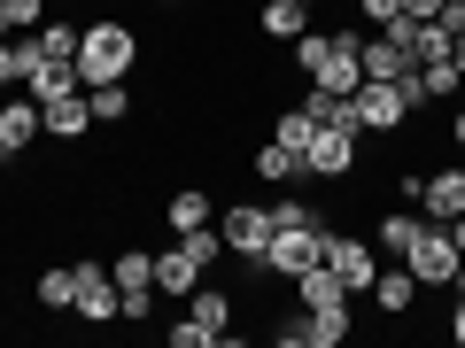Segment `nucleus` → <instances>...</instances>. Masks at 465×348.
I'll return each instance as SVG.
<instances>
[{
    "mask_svg": "<svg viewBox=\"0 0 465 348\" xmlns=\"http://www.w3.org/2000/svg\"><path fill=\"white\" fill-rule=\"evenodd\" d=\"M133 63H140V32H133V24H116V16L78 24V78H85V85L133 78Z\"/></svg>",
    "mask_w": 465,
    "mask_h": 348,
    "instance_id": "nucleus-1",
    "label": "nucleus"
},
{
    "mask_svg": "<svg viewBox=\"0 0 465 348\" xmlns=\"http://www.w3.org/2000/svg\"><path fill=\"white\" fill-rule=\"evenodd\" d=\"M109 279H116V310H124V325H140V317L155 310V256L148 248H116L109 256Z\"/></svg>",
    "mask_w": 465,
    "mask_h": 348,
    "instance_id": "nucleus-2",
    "label": "nucleus"
},
{
    "mask_svg": "<svg viewBox=\"0 0 465 348\" xmlns=\"http://www.w3.org/2000/svg\"><path fill=\"white\" fill-rule=\"evenodd\" d=\"M70 317H78V325H124L109 264H70Z\"/></svg>",
    "mask_w": 465,
    "mask_h": 348,
    "instance_id": "nucleus-3",
    "label": "nucleus"
},
{
    "mask_svg": "<svg viewBox=\"0 0 465 348\" xmlns=\"http://www.w3.org/2000/svg\"><path fill=\"white\" fill-rule=\"evenodd\" d=\"M396 264H411L419 295H427V286H450V279H458V240H450L442 225H419V240L396 256Z\"/></svg>",
    "mask_w": 465,
    "mask_h": 348,
    "instance_id": "nucleus-4",
    "label": "nucleus"
},
{
    "mask_svg": "<svg viewBox=\"0 0 465 348\" xmlns=\"http://www.w3.org/2000/svg\"><path fill=\"white\" fill-rule=\"evenodd\" d=\"M318 264H333V279L349 286V295H372V279H381V256H372V240H357V232H333L326 225V256Z\"/></svg>",
    "mask_w": 465,
    "mask_h": 348,
    "instance_id": "nucleus-5",
    "label": "nucleus"
},
{
    "mask_svg": "<svg viewBox=\"0 0 465 348\" xmlns=\"http://www.w3.org/2000/svg\"><path fill=\"white\" fill-rule=\"evenodd\" d=\"M217 232H225V248L241 256V264H264V248H272V201H232V209L217 217Z\"/></svg>",
    "mask_w": 465,
    "mask_h": 348,
    "instance_id": "nucleus-6",
    "label": "nucleus"
},
{
    "mask_svg": "<svg viewBox=\"0 0 465 348\" xmlns=\"http://www.w3.org/2000/svg\"><path fill=\"white\" fill-rule=\"evenodd\" d=\"M349 325H357V310H295V317H280L272 341L280 348H341Z\"/></svg>",
    "mask_w": 465,
    "mask_h": 348,
    "instance_id": "nucleus-7",
    "label": "nucleus"
},
{
    "mask_svg": "<svg viewBox=\"0 0 465 348\" xmlns=\"http://www.w3.org/2000/svg\"><path fill=\"white\" fill-rule=\"evenodd\" d=\"M318 256H326V225H311V232L280 225V232H272V248H264V264H256V271H272V279H295V271H311Z\"/></svg>",
    "mask_w": 465,
    "mask_h": 348,
    "instance_id": "nucleus-8",
    "label": "nucleus"
},
{
    "mask_svg": "<svg viewBox=\"0 0 465 348\" xmlns=\"http://www.w3.org/2000/svg\"><path fill=\"white\" fill-rule=\"evenodd\" d=\"M357 116H365V132H403L411 124V93L396 78H365L357 85Z\"/></svg>",
    "mask_w": 465,
    "mask_h": 348,
    "instance_id": "nucleus-9",
    "label": "nucleus"
},
{
    "mask_svg": "<svg viewBox=\"0 0 465 348\" xmlns=\"http://www.w3.org/2000/svg\"><path fill=\"white\" fill-rule=\"evenodd\" d=\"M357 170V132H326L318 124L311 148H302V179H349Z\"/></svg>",
    "mask_w": 465,
    "mask_h": 348,
    "instance_id": "nucleus-10",
    "label": "nucleus"
},
{
    "mask_svg": "<svg viewBox=\"0 0 465 348\" xmlns=\"http://www.w3.org/2000/svg\"><path fill=\"white\" fill-rule=\"evenodd\" d=\"M194 286H202V256L186 248L179 232H171V248L155 256V295H171V302H186V295H194Z\"/></svg>",
    "mask_w": 465,
    "mask_h": 348,
    "instance_id": "nucleus-11",
    "label": "nucleus"
},
{
    "mask_svg": "<svg viewBox=\"0 0 465 348\" xmlns=\"http://www.w3.org/2000/svg\"><path fill=\"white\" fill-rule=\"evenodd\" d=\"M39 132H47V116H39V101H0V155H32Z\"/></svg>",
    "mask_w": 465,
    "mask_h": 348,
    "instance_id": "nucleus-12",
    "label": "nucleus"
},
{
    "mask_svg": "<svg viewBox=\"0 0 465 348\" xmlns=\"http://www.w3.org/2000/svg\"><path fill=\"white\" fill-rule=\"evenodd\" d=\"M295 310H357V295L333 279V264H311L295 271Z\"/></svg>",
    "mask_w": 465,
    "mask_h": 348,
    "instance_id": "nucleus-13",
    "label": "nucleus"
},
{
    "mask_svg": "<svg viewBox=\"0 0 465 348\" xmlns=\"http://www.w3.org/2000/svg\"><path fill=\"white\" fill-rule=\"evenodd\" d=\"M458 209H465V170H434V179H419V217H427V225H450Z\"/></svg>",
    "mask_w": 465,
    "mask_h": 348,
    "instance_id": "nucleus-14",
    "label": "nucleus"
},
{
    "mask_svg": "<svg viewBox=\"0 0 465 348\" xmlns=\"http://www.w3.org/2000/svg\"><path fill=\"white\" fill-rule=\"evenodd\" d=\"M186 317L210 325L217 348H232V295H225V286H194V295H186Z\"/></svg>",
    "mask_w": 465,
    "mask_h": 348,
    "instance_id": "nucleus-15",
    "label": "nucleus"
},
{
    "mask_svg": "<svg viewBox=\"0 0 465 348\" xmlns=\"http://www.w3.org/2000/svg\"><path fill=\"white\" fill-rule=\"evenodd\" d=\"M39 116H47V140H85V132H94V101H85V93H63V101H47Z\"/></svg>",
    "mask_w": 465,
    "mask_h": 348,
    "instance_id": "nucleus-16",
    "label": "nucleus"
},
{
    "mask_svg": "<svg viewBox=\"0 0 465 348\" xmlns=\"http://www.w3.org/2000/svg\"><path fill=\"white\" fill-rule=\"evenodd\" d=\"M24 93H32L39 109H47V101H63V93H85V78H78V63H32Z\"/></svg>",
    "mask_w": 465,
    "mask_h": 348,
    "instance_id": "nucleus-17",
    "label": "nucleus"
},
{
    "mask_svg": "<svg viewBox=\"0 0 465 348\" xmlns=\"http://www.w3.org/2000/svg\"><path fill=\"white\" fill-rule=\"evenodd\" d=\"M24 39H32V63H78V24H63V16H47Z\"/></svg>",
    "mask_w": 465,
    "mask_h": 348,
    "instance_id": "nucleus-18",
    "label": "nucleus"
},
{
    "mask_svg": "<svg viewBox=\"0 0 465 348\" xmlns=\"http://www.w3.org/2000/svg\"><path fill=\"white\" fill-rule=\"evenodd\" d=\"M163 225H171V232H194V225H217V201L202 194V186H179V194L163 201Z\"/></svg>",
    "mask_w": 465,
    "mask_h": 348,
    "instance_id": "nucleus-19",
    "label": "nucleus"
},
{
    "mask_svg": "<svg viewBox=\"0 0 465 348\" xmlns=\"http://www.w3.org/2000/svg\"><path fill=\"white\" fill-rule=\"evenodd\" d=\"M419 302V279H411V264H396V271H381V279H372V310L381 317H403Z\"/></svg>",
    "mask_w": 465,
    "mask_h": 348,
    "instance_id": "nucleus-20",
    "label": "nucleus"
},
{
    "mask_svg": "<svg viewBox=\"0 0 465 348\" xmlns=\"http://www.w3.org/2000/svg\"><path fill=\"white\" fill-rule=\"evenodd\" d=\"M357 63H365V78H411V70H419L411 54H403L396 39H381V32H372L365 47H357Z\"/></svg>",
    "mask_w": 465,
    "mask_h": 348,
    "instance_id": "nucleus-21",
    "label": "nucleus"
},
{
    "mask_svg": "<svg viewBox=\"0 0 465 348\" xmlns=\"http://www.w3.org/2000/svg\"><path fill=\"white\" fill-rule=\"evenodd\" d=\"M264 39H302L311 32V0H264Z\"/></svg>",
    "mask_w": 465,
    "mask_h": 348,
    "instance_id": "nucleus-22",
    "label": "nucleus"
},
{
    "mask_svg": "<svg viewBox=\"0 0 465 348\" xmlns=\"http://www.w3.org/2000/svg\"><path fill=\"white\" fill-rule=\"evenodd\" d=\"M85 101H94V124H124V116H133V85H124V78L85 85Z\"/></svg>",
    "mask_w": 465,
    "mask_h": 348,
    "instance_id": "nucleus-23",
    "label": "nucleus"
},
{
    "mask_svg": "<svg viewBox=\"0 0 465 348\" xmlns=\"http://www.w3.org/2000/svg\"><path fill=\"white\" fill-rule=\"evenodd\" d=\"M419 225H427V217H411V209H388V217H381V232H372V248H381V256H403V248L419 240Z\"/></svg>",
    "mask_w": 465,
    "mask_h": 348,
    "instance_id": "nucleus-24",
    "label": "nucleus"
},
{
    "mask_svg": "<svg viewBox=\"0 0 465 348\" xmlns=\"http://www.w3.org/2000/svg\"><path fill=\"white\" fill-rule=\"evenodd\" d=\"M256 179H264V186H287V179H302V155L272 140V148H256Z\"/></svg>",
    "mask_w": 465,
    "mask_h": 348,
    "instance_id": "nucleus-25",
    "label": "nucleus"
},
{
    "mask_svg": "<svg viewBox=\"0 0 465 348\" xmlns=\"http://www.w3.org/2000/svg\"><path fill=\"white\" fill-rule=\"evenodd\" d=\"M419 93H427V101H458L465 93L458 63H450V54H442V63H419Z\"/></svg>",
    "mask_w": 465,
    "mask_h": 348,
    "instance_id": "nucleus-26",
    "label": "nucleus"
},
{
    "mask_svg": "<svg viewBox=\"0 0 465 348\" xmlns=\"http://www.w3.org/2000/svg\"><path fill=\"white\" fill-rule=\"evenodd\" d=\"M39 24H47V0H0V39L39 32Z\"/></svg>",
    "mask_w": 465,
    "mask_h": 348,
    "instance_id": "nucleus-27",
    "label": "nucleus"
},
{
    "mask_svg": "<svg viewBox=\"0 0 465 348\" xmlns=\"http://www.w3.org/2000/svg\"><path fill=\"white\" fill-rule=\"evenodd\" d=\"M24 78H32V39H0V93H8V85H24Z\"/></svg>",
    "mask_w": 465,
    "mask_h": 348,
    "instance_id": "nucleus-28",
    "label": "nucleus"
},
{
    "mask_svg": "<svg viewBox=\"0 0 465 348\" xmlns=\"http://www.w3.org/2000/svg\"><path fill=\"white\" fill-rule=\"evenodd\" d=\"M32 295H39V310H47V317H54V310H70V264H47Z\"/></svg>",
    "mask_w": 465,
    "mask_h": 348,
    "instance_id": "nucleus-29",
    "label": "nucleus"
},
{
    "mask_svg": "<svg viewBox=\"0 0 465 348\" xmlns=\"http://www.w3.org/2000/svg\"><path fill=\"white\" fill-rule=\"evenodd\" d=\"M326 63H333V32H302L295 39V70H302V78H318Z\"/></svg>",
    "mask_w": 465,
    "mask_h": 348,
    "instance_id": "nucleus-30",
    "label": "nucleus"
},
{
    "mask_svg": "<svg viewBox=\"0 0 465 348\" xmlns=\"http://www.w3.org/2000/svg\"><path fill=\"white\" fill-rule=\"evenodd\" d=\"M311 132H318V124H311V109H302V101H295V109L280 116V124H272V140H280V148H295V155L311 148Z\"/></svg>",
    "mask_w": 465,
    "mask_h": 348,
    "instance_id": "nucleus-31",
    "label": "nucleus"
},
{
    "mask_svg": "<svg viewBox=\"0 0 465 348\" xmlns=\"http://www.w3.org/2000/svg\"><path fill=\"white\" fill-rule=\"evenodd\" d=\"M171 348H217V333L194 325V317H171Z\"/></svg>",
    "mask_w": 465,
    "mask_h": 348,
    "instance_id": "nucleus-32",
    "label": "nucleus"
},
{
    "mask_svg": "<svg viewBox=\"0 0 465 348\" xmlns=\"http://www.w3.org/2000/svg\"><path fill=\"white\" fill-rule=\"evenodd\" d=\"M357 8H365V24H372V32H381V24H388V16H396L403 0H357Z\"/></svg>",
    "mask_w": 465,
    "mask_h": 348,
    "instance_id": "nucleus-33",
    "label": "nucleus"
},
{
    "mask_svg": "<svg viewBox=\"0 0 465 348\" xmlns=\"http://www.w3.org/2000/svg\"><path fill=\"white\" fill-rule=\"evenodd\" d=\"M442 8H450V0H403V16H427V24L442 16Z\"/></svg>",
    "mask_w": 465,
    "mask_h": 348,
    "instance_id": "nucleus-34",
    "label": "nucleus"
},
{
    "mask_svg": "<svg viewBox=\"0 0 465 348\" xmlns=\"http://www.w3.org/2000/svg\"><path fill=\"white\" fill-rule=\"evenodd\" d=\"M450 341L465 348V295H458V310H450Z\"/></svg>",
    "mask_w": 465,
    "mask_h": 348,
    "instance_id": "nucleus-35",
    "label": "nucleus"
},
{
    "mask_svg": "<svg viewBox=\"0 0 465 348\" xmlns=\"http://www.w3.org/2000/svg\"><path fill=\"white\" fill-rule=\"evenodd\" d=\"M442 232H450V240H458V256H465V209H458V217H450V225H442Z\"/></svg>",
    "mask_w": 465,
    "mask_h": 348,
    "instance_id": "nucleus-36",
    "label": "nucleus"
},
{
    "mask_svg": "<svg viewBox=\"0 0 465 348\" xmlns=\"http://www.w3.org/2000/svg\"><path fill=\"white\" fill-rule=\"evenodd\" d=\"M450 148H465V109H458V116H450Z\"/></svg>",
    "mask_w": 465,
    "mask_h": 348,
    "instance_id": "nucleus-37",
    "label": "nucleus"
},
{
    "mask_svg": "<svg viewBox=\"0 0 465 348\" xmlns=\"http://www.w3.org/2000/svg\"><path fill=\"white\" fill-rule=\"evenodd\" d=\"M450 63H458V78H465V32H458V39H450Z\"/></svg>",
    "mask_w": 465,
    "mask_h": 348,
    "instance_id": "nucleus-38",
    "label": "nucleus"
},
{
    "mask_svg": "<svg viewBox=\"0 0 465 348\" xmlns=\"http://www.w3.org/2000/svg\"><path fill=\"white\" fill-rule=\"evenodd\" d=\"M450 295H465V256H458V279H450Z\"/></svg>",
    "mask_w": 465,
    "mask_h": 348,
    "instance_id": "nucleus-39",
    "label": "nucleus"
},
{
    "mask_svg": "<svg viewBox=\"0 0 465 348\" xmlns=\"http://www.w3.org/2000/svg\"><path fill=\"white\" fill-rule=\"evenodd\" d=\"M163 8H179V0H163Z\"/></svg>",
    "mask_w": 465,
    "mask_h": 348,
    "instance_id": "nucleus-40",
    "label": "nucleus"
}]
</instances>
